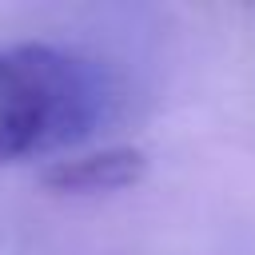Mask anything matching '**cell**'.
<instances>
[{
	"instance_id": "cell-1",
	"label": "cell",
	"mask_w": 255,
	"mask_h": 255,
	"mask_svg": "<svg viewBox=\"0 0 255 255\" xmlns=\"http://www.w3.org/2000/svg\"><path fill=\"white\" fill-rule=\"evenodd\" d=\"M108 108L96 64L56 44L0 48V163L84 139Z\"/></svg>"
},
{
	"instance_id": "cell-2",
	"label": "cell",
	"mask_w": 255,
	"mask_h": 255,
	"mask_svg": "<svg viewBox=\"0 0 255 255\" xmlns=\"http://www.w3.org/2000/svg\"><path fill=\"white\" fill-rule=\"evenodd\" d=\"M147 175V155L139 147H100L88 155H64L44 167V187L60 195L124 191Z\"/></svg>"
}]
</instances>
